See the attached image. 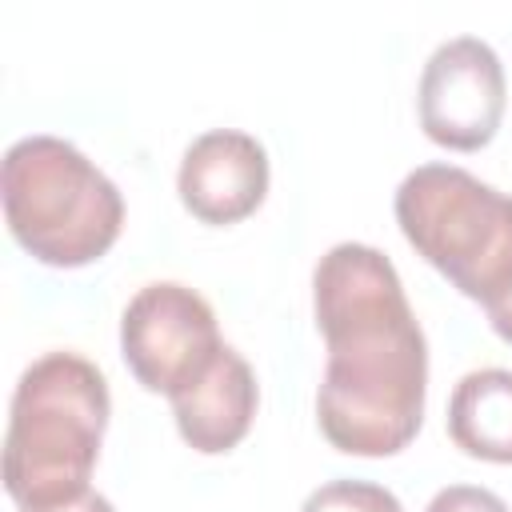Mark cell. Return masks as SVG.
Listing matches in <instances>:
<instances>
[{
  "mask_svg": "<svg viewBox=\"0 0 512 512\" xmlns=\"http://www.w3.org/2000/svg\"><path fill=\"white\" fill-rule=\"evenodd\" d=\"M324 336L316 424L344 456H396L424 424L428 340L396 264L372 244H332L312 272Z\"/></svg>",
  "mask_w": 512,
  "mask_h": 512,
  "instance_id": "cell-1",
  "label": "cell"
},
{
  "mask_svg": "<svg viewBox=\"0 0 512 512\" xmlns=\"http://www.w3.org/2000/svg\"><path fill=\"white\" fill-rule=\"evenodd\" d=\"M108 412V380L80 352H44L20 372L4 432V492L16 508L92 488L88 476L100 460Z\"/></svg>",
  "mask_w": 512,
  "mask_h": 512,
  "instance_id": "cell-2",
  "label": "cell"
},
{
  "mask_svg": "<svg viewBox=\"0 0 512 512\" xmlns=\"http://www.w3.org/2000/svg\"><path fill=\"white\" fill-rule=\"evenodd\" d=\"M0 200L12 240L48 268L96 264L124 228L120 188L76 144L44 132L4 152Z\"/></svg>",
  "mask_w": 512,
  "mask_h": 512,
  "instance_id": "cell-3",
  "label": "cell"
},
{
  "mask_svg": "<svg viewBox=\"0 0 512 512\" xmlns=\"http://www.w3.org/2000/svg\"><path fill=\"white\" fill-rule=\"evenodd\" d=\"M396 224L484 312L512 296V196L456 164H420L396 188Z\"/></svg>",
  "mask_w": 512,
  "mask_h": 512,
  "instance_id": "cell-4",
  "label": "cell"
},
{
  "mask_svg": "<svg viewBox=\"0 0 512 512\" xmlns=\"http://www.w3.org/2000/svg\"><path fill=\"white\" fill-rule=\"evenodd\" d=\"M224 348L212 304L176 280L144 284L120 316V356L140 388L176 396Z\"/></svg>",
  "mask_w": 512,
  "mask_h": 512,
  "instance_id": "cell-5",
  "label": "cell"
},
{
  "mask_svg": "<svg viewBox=\"0 0 512 512\" xmlns=\"http://www.w3.org/2000/svg\"><path fill=\"white\" fill-rule=\"evenodd\" d=\"M504 104V64L488 40L452 36L424 60L416 112L432 144L452 152H480L500 132Z\"/></svg>",
  "mask_w": 512,
  "mask_h": 512,
  "instance_id": "cell-6",
  "label": "cell"
},
{
  "mask_svg": "<svg viewBox=\"0 0 512 512\" xmlns=\"http://www.w3.org/2000/svg\"><path fill=\"white\" fill-rule=\"evenodd\" d=\"M176 192L200 224H240L268 196V152L240 128H212L184 148Z\"/></svg>",
  "mask_w": 512,
  "mask_h": 512,
  "instance_id": "cell-7",
  "label": "cell"
},
{
  "mask_svg": "<svg viewBox=\"0 0 512 512\" xmlns=\"http://www.w3.org/2000/svg\"><path fill=\"white\" fill-rule=\"evenodd\" d=\"M168 404L176 416V432L188 448L204 456H224L248 436L256 420V372L232 344H224L188 388L168 396Z\"/></svg>",
  "mask_w": 512,
  "mask_h": 512,
  "instance_id": "cell-8",
  "label": "cell"
},
{
  "mask_svg": "<svg viewBox=\"0 0 512 512\" xmlns=\"http://www.w3.org/2000/svg\"><path fill=\"white\" fill-rule=\"evenodd\" d=\"M452 444L488 464H512V368H476L448 396Z\"/></svg>",
  "mask_w": 512,
  "mask_h": 512,
  "instance_id": "cell-9",
  "label": "cell"
},
{
  "mask_svg": "<svg viewBox=\"0 0 512 512\" xmlns=\"http://www.w3.org/2000/svg\"><path fill=\"white\" fill-rule=\"evenodd\" d=\"M300 512H404L392 488L372 480H328L308 492Z\"/></svg>",
  "mask_w": 512,
  "mask_h": 512,
  "instance_id": "cell-10",
  "label": "cell"
},
{
  "mask_svg": "<svg viewBox=\"0 0 512 512\" xmlns=\"http://www.w3.org/2000/svg\"><path fill=\"white\" fill-rule=\"evenodd\" d=\"M424 512H512V508L480 484H448L428 500Z\"/></svg>",
  "mask_w": 512,
  "mask_h": 512,
  "instance_id": "cell-11",
  "label": "cell"
},
{
  "mask_svg": "<svg viewBox=\"0 0 512 512\" xmlns=\"http://www.w3.org/2000/svg\"><path fill=\"white\" fill-rule=\"evenodd\" d=\"M20 512H116V508L96 488H84L80 496H68V500H56V504H40V508H20Z\"/></svg>",
  "mask_w": 512,
  "mask_h": 512,
  "instance_id": "cell-12",
  "label": "cell"
},
{
  "mask_svg": "<svg viewBox=\"0 0 512 512\" xmlns=\"http://www.w3.org/2000/svg\"><path fill=\"white\" fill-rule=\"evenodd\" d=\"M484 316H488L492 332H496L504 344H512V296H508V300H500V304H492Z\"/></svg>",
  "mask_w": 512,
  "mask_h": 512,
  "instance_id": "cell-13",
  "label": "cell"
}]
</instances>
